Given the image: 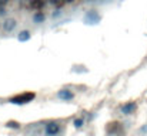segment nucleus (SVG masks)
I'll return each mask as SVG.
<instances>
[{
	"label": "nucleus",
	"instance_id": "obj_1",
	"mask_svg": "<svg viewBox=\"0 0 147 136\" xmlns=\"http://www.w3.org/2000/svg\"><path fill=\"white\" fill-rule=\"evenodd\" d=\"M36 98V92H32V91H27V92H23V94H19V95H14L9 99V102L14 103V105H26L29 102H32L33 99Z\"/></svg>",
	"mask_w": 147,
	"mask_h": 136
},
{
	"label": "nucleus",
	"instance_id": "obj_2",
	"mask_svg": "<svg viewBox=\"0 0 147 136\" xmlns=\"http://www.w3.org/2000/svg\"><path fill=\"white\" fill-rule=\"evenodd\" d=\"M61 132V125L59 121H49L45 125V135L46 136H57Z\"/></svg>",
	"mask_w": 147,
	"mask_h": 136
},
{
	"label": "nucleus",
	"instance_id": "obj_3",
	"mask_svg": "<svg viewBox=\"0 0 147 136\" xmlns=\"http://www.w3.org/2000/svg\"><path fill=\"white\" fill-rule=\"evenodd\" d=\"M137 111V102L136 101H127L120 106V112L123 116H131Z\"/></svg>",
	"mask_w": 147,
	"mask_h": 136
},
{
	"label": "nucleus",
	"instance_id": "obj_4",
	"mask_svg": "<svg viewBox=\"0 0 147 136\" xmlns=\"http://www.w3.org/2000/svg\"><path fill=\"white\" fill-rule=\"evenodd\" d=\"M83 20H84V23H86V24L94 26V24L100 23L101 16H100V13H98L97 10H89V11H86V14H84Z\"/></svg>",
	"mask_w": 147,
	"mask_h": 136
},
{
	"label": "nucleus",
	"instance_id": "obj_5",
	"mask_svg": "<svg viewBox=\"0 0 147 136\" xmlns=\"http://www.w3.org/2000/svg\"><path fill=\"white\" fill-rule=\"evenodd\" d=\"M56 96H57L60 101H66V102H69V101H73L76 95H74V92L70 90V88H61V90L57 91Z\"/></svg>",
	"mask_w": 147,
	"mask_h": 136
},
{
	"label": "nucleus",
	"instance_id": "obj_6",
	"mask_svg": "<svg viewBox=\"0 0 147 136\" xmlns=\"http://www.w3.org/2000/svg\"><path fill=\"white\" fill-rule=\"evenodd\" d=\"M16 27H17V20L13 19V17H7V19H4V21L1 23V30H3L4 33H11V31H14Z\"/></svg>",
	"mask_w": 147,
	"mask_h": 136
},
{
	"label": "nucleus",
	"instance_id": "obj_7",
	"mask_svg": "<svg viewBox=\"0 0 147 136\" xmlns=\"http://www.w3.org/2000/svg\"><path fill=\"white\" fill-rule=\"evenodd\" d=\"M46 0H29V3H27V9H30V10H43L45 9V6H46Z\"/></svg>",
	"mask_w": 147,
	"mask_h": 136
},
{
	"label": "nucleus",
	"instance_id": "obj_8",
	"mask_svg": "<svg viewBox=\"0 0 147 136\" xmlns=\"http://www.w3.org/2000/svg\"><path fill=\"white\" fill-rule=\"evenodd\" d=\"M119 131H121V123L120 122H110V123H107V126H106V132H107V135H117L119 133Z\"/></svg>",
	"mask_w": 147,
	"mask_h": 136
},
{
	"label": "nucleus",
	"instance_id": "obj_9",
	"mask_svg": "<svg viewBox=\"0 0 147 136\" xmlns=\"http://www.w3.org/2000/svg\"><path fill=\"white\" fill-rule=\"evenodd\" d=\"M32 20H33L34 24H42V23H45V21H46V14H45V11L36 10V11L32 14Z\"/></svg>",
	"mask_w": 147,
	"mask_h": 136
},
{
	"label": "nucleus",
	"instance_id": "obj_10",
	"mask_svg": "<svg viewBox=\"0 0 147 136\" xmlns=\"http://www.w3.org/2000/svg\"><path fill=\"white\" fill-rule=\"evenodd\" d=\"M30 38H32V33H30L29 30H22V31L19 33V36H17V40H19V41H22V43L29 41Z\"/></svg>",
	"mask_w": 147,
	"mask_h": 136
},
{
	"label": "nucleus",
	"instance_id": "obj_11",
	"mask_svg": "<svg viewBox=\"0 0 147 136\" xmlns=\"http://www.w3.org/2000/svg\"><path fill=\"white\" fill-rule=\"evenodd\" d=\"M73 125H74L76 129H80V128H83V125H84V119H83V118H76V119L73 121Z\"/></svg>",
	"mask_w": 147,
	"mask_h": 136
},
{
	"label": "nucleus",
	"instance_id": "obj_12",
	"mask_svg": "<svg viewBox=\"0 0 147 136\" xmlns=\"http://www.w3.org/2000/svg\"><path fill=\"white\" fill-rule=\"evenodd\" d=\"M6 126H7V128H13V129H20V123H19V122H14V121L7 122Z\"/></svg>",
	"mask_w": 147,
	"mask_h": 136
},
{
	"label": "nucleus",
	"instance_id": "obj_13",
	"mask_svg": "<svg viewBox=\"0 0 147 136\" xmlns=\"http://www.w3.org/2000/svg\"><path fill=\"white\" fill-rule=\"evenodd\" d=\"M47 3H49V4H51V6H60L63 1H61V0H49Z\"/></svg>",
	"mask_w": 147,
	"mask_h": 136
},
{
	"label": "nucleus",
	"instance_id": "obj_14",
	"mask_svg": "<svg viewBox=\"0 0 147 136\" xmlns=\"http://www.w3.org/2000/svg\"><path fill=\"white\" fill-rule=\"evenodd\" d=\"M10 1H11V0H0V6H1V7H6Z\"/></svg>",
	"mask_w": 147,
	"mask_h": 136
},
{
	"label": "nucleus",
	"instance_id": "obj_15",
	"mask_svg": "<svg viewBox=\"0 0 147 136\" xmlns=\"http://www.w3.org/2000/svg\"><path fill=\"white\" fill-rule=\"evenodd\" d=\"M61 1H63L64 4H70V3H73L74 0H61Z\"/></svg>",
	"mask_w": 147,
	"mask_h": 136
},
{
	"label": "nucleus",
	"instance_id": "obj_16",
	"mask_svg": "<svg viewBox=\"0 0 147 136\" xmlns=\"http://www.w3.org/2000/svg\"><path fill=\"white\" fill-rule=\"evenodd\" d=\"M0 30H1V24H0Z\"/></svg>",
	"mask_w": 147,
	"mask_h": 136
}]
</instances>
